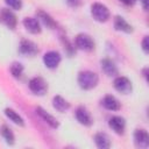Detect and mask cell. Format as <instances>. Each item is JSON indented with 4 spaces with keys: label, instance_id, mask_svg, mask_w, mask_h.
Listing matches in <instances>:
<instances>
[{
    "label": "cell",
    "instance_id": "29",
    "mask_svg": "<svg viewBox=\"0 0 149 149\" xmlns=\"http://www.w3.org/2000/svg\"><path fill=\"white\" fill-rule=\"evenodd\" d=\"M142 76H143L144 80H146V81H148V68H147V66L142 69Z\"/></svg>",
    "mask_w": 149,
    "mask_h": 149
},
{
    "label": "cell",
    "instance_id": "19",
    "mask_svg": "<svg viewBox=\"0 0 149 149\" xmlns=\"http://www.w3.org/2000/svg\"><path fill=\"white\" fill-rule=\"evenodd\" d=\"M3 113H5L6 118H7L9 121H12L14 125H16V126H19V127H24V126H26L24 119H23L15 109H13V108H10V107H6V108L3 109Z\"/></svg>",
    "mask_w": 149,
    "mask_h": 149
},
{
    "label": "cell",
    "instance_id": "14",
    "mask_svg": "<svg viewBox=\"0 0 149 149\" xmlns=\"http://www.w3.org/2000/svg\"><path fill=\"white\" fill-rule=\"evenodd\" d=\"M101 106L109 112H119L121 109L120 100L113 94H106L101 99Z\"/></svg>",
    "mask_w": 149,
    "mask_h": 149
},
{
    "label": "cell",
    "instance_id": "20",
    "mask_svg": "<svg viewBox=\"0 0 149 149\" xmlns=\"http://www.w3.org/2000/svg\"><path fill=\"white\" fill-rule=\"evenodd\" d=\"M93 140H94V143H95L97 148H99V149H109L111 146H112L109 136L106 133H102V132L95 133L94 136H93Z\"/></svg>",
    "mask_w": 149,
    "mask_h": 149
},
{
    "label": "cell",
    "instance_id": "22",
    "mask_svg": "<svg viewBox=\"0 0 149 149\" xmlns=\"http://www.w3.org/2000/svg\"><path fill=\"white\" fill-rule=\"evenodd\" d=\"M9 72H10V74H12L13 78L20 79V78L23 76L24 66H23V64L20 63V62H13V63L9 65Z\"/></svg>",
    "mask_w": 149,
    "mask_h": 149
},
{
    "label": "cell",
    "instance_id": "2",
    "mask_svg": "<svg viewBox=\"0 0 149 149\" xmlns=\"http://www.w3.org/2000/svg\"><path fill=\"white\" fill-rule=\"evenodd\" d=\"M90 12H91L92 19L99 23H105L111 17V12L108 7L101 2H93L91 5Z\"/></svg>",
    "mask_w": 149,
    "mask_h": 149
},
{
    "label": "cell",
    "instance_id": "3",
    "mask_svg": "<svg viewBox=\"0 0 149 149\" xmlns=\"http://www.w3.org/2000/svg\"><path fill=\"white\" fill-rule=\"evenodd\" d=\"M73 45L78 50L90 52V51H93L94 50L95 42H94V40L92 38L91 35H88L86 33H79V34H77L74 36Z\"/></svg>",
    "mask_w": 149,
    "mask_h": 149
},
{
    "label": "cell",
    "instance_id": "11",
    "mask_svg": "<svg viewBox=\"0 0 149 149\" xmlns=\"http://www.w3.org/2000/svg\"><path fill=\"white\" fill-rule=\"evenodd\" d=\"M35 113H36V115H37L44 123H47L50 128L57 129V128L59 127V121H58L52 114H50L48 111H45L43 107H41V106L35 107Z\"/></svg>",
    "mask_w": 149,
    "mask_h": 149
},
{
    "label": "cell",
    "instance_id": "27",
    "mask_svg": "<svg viewBox=\"0 0 149 149\" xmlns=\"http://www.w3.org/2000/svg\"><path fill=\"white\" fill-rule=\"evenodd\" d=\"M121 3H123L125 6H128V7H130V6H134L135 5V2L137 1V0H119Z\"/></svg>",
    "mask_w": 149,
    "mask_h": 149
},
{
    "label": "cell",
    "instance_id": "24",
    "mask_svg": "<svg viewBox=\"0 0 149 149\" xmlns=\"http://www.w3.org/2000/svg\"><path fill=\"white\" fill-rule=\"evenodd\" d=\"M62 41H63L64 49H65L66 54L69 55V57H71V56L73 55V52H74V49H76L74 45H73V43H70L69 40L66 38V36H62Z\"/></svg>",
    "mask_w": 149,
    "mask_h": 149
},
{
    "label": "cell",
    "instance_id": "26",
    "mask_svg": "<svg viewBox=\"0 0 149 149\" xmlns=\"http://www.w3.org/2000/svg\"><path fill=\"white\" fill-rule=\"evenodd\" d=\"M66 1V5L71 8H79L81 5H83V0H65Z\"/></svg>",
    "mask_w": 149,
    "mask_h": 149
},
{
    "label": "cell",
    "instance_id": "21",
    "mask_svg": "<svg viewBox=\"0 0 149 149\" xmlns=\"http://www.w3.org/2000/svg\"><path fill=\"white\" fill-rule=\"evenodd\" d=\"M0 135L8 146H13L15 143V135H14L13 130L7 125H1L0 126Z\"/></svg>",
    "mask_w": 149,
    "mask_h": 149
},
{
    "label": "cell",
    "instance_id": "28",
    "mask_svg": "<svg viewBox=\"0 0 149 149\" xmlns=\"http://www.w3.org/2000/svg\"><path fill=\"white\" fill-rule=\"evenodd\" d=\"M139 1H140V3H141L142 8H143L144 10H148V8H149V0H139Z\"/></svg>",
    "mask_w": 149,
    "mask_h": 149
},
{
    "label": "cell",
    "instance_id": "18",
    "mask_svg": "<svg viewBox=\"0 0 149 149\" xmlns=\"http://www.w3.org/2000/svg\"><path fill=\"white\" fill-rule=\"evenodd\" d=\"M51 105H52L54 109L57 111L58 113H65V112H68V111L70 109V107H71L70 102H69L65 98H63L62 95H59V94H56V95L52 97Z\"/></svg>",
    "mask_w": 149,
    "mask_h": 149
},
{
    "label": "cell",
    "instance_id": "1",
    "mask_svg": "<svg viewBox=\"0 0 149 149\" xmlns=\"http://www.w3.org/2000/svg\"><path fill=\"white\" fill-rule=\"evenodd\" d=\"M78 86L84 91H91L99 84V76L92 70H81L77 76Z\"/></svg>",
    "mask_w": 149,
    "mask_h": 149
},
{
    "label": "cell",
    "instance_id": "8",
    "mask_svg": "<svg viewBox=\"0 0 149 149\" xmlns=\"http://www.w3.org/2000/svg\"><path fill=\"white\" fill-rule=\"evenodd\" d=\"M38 45L28 38H22L19 43V52L27 57H34L38 54Z\"/></svg>",
    "mask_w": 149,
    "mask_h": 149
},
{
    "label": "cell",
    "instance_id": "7",
    "mask_svg": "<svg viewBox=\"0 0 149 149\" xmlns=\"http://www.w3.org/2000/svg\"><path fill=\"white\" fill-rule=\"evenodd\" d=\"M74 118L77 122L84 127H91L93 125V116L85 106H78L74 111Z\"/></svg>",
    "mask_w": 149,
    "mask_h": 149
},
{
    "label": "cell",
    "instance_id": "5",
    "mask_svg": "<svg viewBox=\"0 0 149 149\" xmlns=\"http://www.w3.org/2000/svg\"><path fill=\"white\" fill-rule=\"evenodd\" d=\"M113 87L116 92H119L123 95H128L133 92V83L126 76H119L118 74L116 77H114Z\"/></svg>",
    "mask_w": 149,
    "mask_h": 149
},
{
    "label": "cell",
    "instance_id": "12",
    "mask_svg": "<svg viewBox=\"0 0 149 149\" xmlns=\"http://www.w3.org/2000/svg\"><path fill=\"white\" fill-rule=\"evenodd\" d=\"M133 140L135 147L140 149H147L149 147V134L143 128H137L133 133Z\"/></svg>",
    "mask_w": 149,
    "mask_h": 149
},
{
    "label": "cell",
    "instance_id": "23",
    "mask_svg": "<svg viewBox=\"0 0 149 149\" xmlns=\"http://www.w3.org/2000/svg\"><path fill=\"white\" fill-rule=\"evenodd\" d=\"M7 8L12 9V10H20L23 6L22 0H3Z\"/></svg>",
    "mask_w": 149,
    "mask_h": 149
},
{
    "label": "cell",
    "instance_id": "13",
    "mask_svg": "<svg viewBox=\"0 0 149 149\" xmlns=\"http://www.w3.org/2000/svg\"><path fill=\"white\" fill-rule=\"evenodd\" d=\"M22 26L28 33H30L33 35H37V34H40L42 31V26H41L40 21L34 16L24 17L22 20Z\"/></svg>",
    "mask_w": 149,
    "mask_h": 149
},
{
    "label": "cell",
    "instance_id": "10",
    "mask_svg": "<svg viewBox=\"0 0 149 149\" xmlns=\"http://www.w3.org/2000/svg\"><path fill=\"white\" fill-rule=\"evenodd\" d=\"M0 20L3 22V24L10 29V30H15L16 26H17V16L15 15L14 10L9 9V8H1L0 9Z\"/></svg>",
    "mask_w": 149,
    "mask_h": 149
},
{
    "label": "cell",
    "instance_id": "4",
    "mask_svg": "<svg viewBox=\"0 0 149 149\" xmlns=\"http://www.w3.org/2000/svg\"><path fill=\"white\" fill-rule=\"evenodd\" d=\"M28 88L29 91L37 97H43L48 92V83L47 80L41 76H35L29 79L28 81Z\"/></svg>",
    "mask_w": 149,
    "mask_h": 149
},
{
    "label": "cell",
    "instance_id": "15",
    "mask_svg": "<svg viewBox=\"0 0 149 149\" xmlns=\"http://www.w3.org/2000/svg\"><path fill=\"white\" fill-rule=\"evenodd\" d=\"M100 68H101V71L107 77H116L119 74L118 65L115 64L114 61H112L109 58H102L100 61Z\"/></svg>",
    "mask_w": 149,
    "mask_h": 149
},
{
    "label": "cell",
    "instance_id": "6",
    "mask_svg": "<svg viewBox=\"0 0 149 149\" xmlns=\"http://www.w3.org/2000/svg\"><path fill=\"white\" fill-rule=\"evenodd\" d=\"M42 62L47 69L55 70L58 68V65L62 62V55L56 50H49L43 55Z\"/></svg>",
    "mask_w": 149,
    "mask_h": 149
},
{
    "label": "cell",
    "instance_id": "9",
    "mask_svg": "<svg viewBox=\"0 0 149 149\" xmlns=\"http://www.w3.org/2000/svg\"><path fill=\"white\" fill-rule=\"evenodd\" d=\"M108 127L116 135H123L126 132V120L120 115H112L108 118Z\"/></svg>",
    "mask_w": 149,
    "mask_h": 149
},
{
    "label": "cell",
    "instance_id": "25",
    "mask_svg": "<svg viewBox=\"0 0 149 149\" xmlns=\"http://www.w3.org/2000/svg\"><path fill=\"white\" fill-rule=\"evenodd\" d=\"M141 49H142V51H143L146 55L149 54V38H148L147 35H146V36L143 37V40L141 41Z\"/></svg>",
    "mask_w": 149,
    "mask_h": 149
},
{
    "label": "cell",
    "instance_id": "16",
    "mask_svg": "<svg viewBox=\"0 0 149 149\" xmlns=\"http://www.w3.org/2000/svg\"><path fill=\"white\" fill-rule=\"evenodd\" d=\"M113 27L116 31H121L125 34H132L134 31L133 26L121 15H116L113 20Z\"/></svg>",
    "mask_w": 149,
    "mask_h": 149
},
{
    "label": "cell",
    "instance_id": "17",
    "mask_svg": "<svg viewBox=\"0 0 149 149\" xmlns=\"http://www.w3.org/2000/svg\"><path fill=\"white\" fill-rule=\"evenodd\" d=\"M36 19L40 21L41 26L47 27L48 29H56V27H57V23L52 19V16L50 14H48L47 12L42 10V9L36 12Z\"/></svg>",
    "mask_w": 149,
    "mask_h": 149
}]
</instances>
